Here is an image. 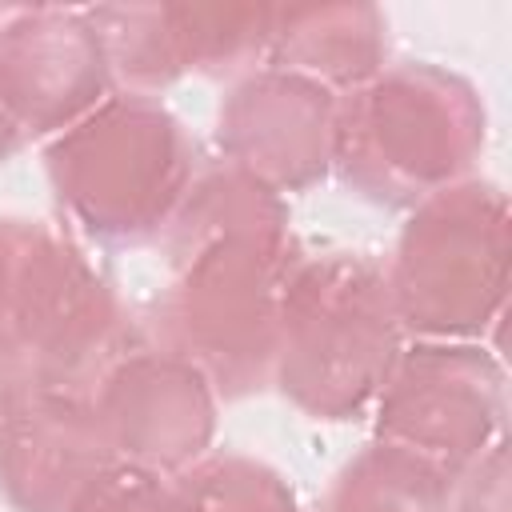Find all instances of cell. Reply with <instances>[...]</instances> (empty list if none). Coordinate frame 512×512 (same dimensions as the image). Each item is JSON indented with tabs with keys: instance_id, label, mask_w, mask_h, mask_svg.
Instances as JSON below:
<instances>
[{
	"instance_id": "1",
	"label": "cell",
	"mask_w": 512,
	"mask_h": 512,
	"mask_svg": "<svg viewBox=\"0 0 512 512\" xmlns=\"http://www.w3.org/2000/svg\"><path fill=\"white\" fill-rule=\"evenodd\" d=\"M404 328L384 268L360 252H324L292 264L280 292L272 380L316 420H348L376 404Z\"/></svg>"
},
{
	"instance_id": "2",
	"label": "cell",
	"mask_w": 512,
	"mask_h": 512,
	"mask_svg": "<svg viewBox=\"0 0 512 512\" xmlns=\"http://www.w3.org/2000/svg\"><path fill=\"white\" fill-rule=\"evenodd\" d=\"M484 148L476 88L428 60L392 64L336 100L332 168L368 200L416 208L460 184Z\"/></svg>"
},
{
	"instance_id": "3",
	"label": "cell",
	"mask_w": 512,
	"mask_h": 512,
	"mask_svg": "<svg viewBox=\"0 0 512 512\" xmlns=\"http://www.w3.org/2000/svg\"><path fill=\"white\" fill-rule=\"evenodd\" d=\"M60 208L104 244L164 236L196 180V144L144 92H112L44 148Z\"/></svg>"
},
{
	"instance_id": "4",
	"label": "cell",
	"mask_w": 512,
	"mask_h": 512,
	"mask_svg": "<svg viewBox=\"0 0 512 512\" xmlns=\"http://www.w3.org/2000/svg\"><path fill=\"white\" fill-rule=\"evenodd\" d=\"M0 336L32 368L36 388L92 396L132 344V320L80 244L44 224L0 216Z\"/></svg>"
},
{
	"instance_id": "5",
	"label": "cell",
	"mask_w": 512,
	"mask_h": 512,
	"mask_svg": "<svg viewBox=\"0 0 512 512\" xmlns=\"http://www.w3.org/2000/svg\"><path fill=\"white\" fill-rule=\"evenodd\" d=\"M300 260L296 240L228 236L172 260L152 304L156 348L188 360L216 396H248L272 380L280 292Z\"/></svg>"
},
{
	"instance_id": "6",
	"label": "cell",
	"mask_w": 512,
	"mask_h": 512,
	"mask_svg": "<svg viewBox=\"0 0 512 512\" xmlns=\"http://www.w3.org/2000/svg\"><path fill=\"white\" fill-rule=\"evenodd\" d=\"M384 280L404 332L416 340L476 344L504 312V192L484 180H460L420 200L396 240Z\"/></svg>"
},
{
	"instance_id": "7",
	"label": "cell",
	"mask_w": 512,
	"mask_h": 512,
	"mask_svg": "<svg viewBox=\"0 0 512 512\" xmlns=\"http://www.w3.org/2000/svg\"><path fill=\"white\" fill-rule=\"evenodd\" d=\"M372 408L376 440L408 448L456 480L500 440L504 372L484 344L416 340L400 348Z\"/></svg>"
},
{
	"instance_id": "8",
	"label": "cell",
	"mask_w": 512,
	"mask_h": 512,
	"mask_svg": "<svg viewBox=\"0 0 512 512\" xmlns=\"http://www.w3.org/2000/svg\"><path fill=\"white\" fill-rule=\"evenodd\" d=\"M112 80L152 96L184 72L228 76L264 60L272 4H96Z\"/></svg>"
},
{
	"instance_id": "9",
	"label": "cell",
	"mask_w": 512,
	"mask_h": 512,
	"mask_svg": "<svg viewBox=\"0 0 512 512\" xmlns=\"http://www.w3.org/2000/svg\"><path fill=\"white\" fill-rule=\"evenodd\" d=\"M112 96L88 8H8L0 20V108L20 136H60Z\"/></svg>"
},
{
	"instance_id": "10",
	"label": "cell",
	"mask_w": 512,
	"mask_h": 512,
	"mask_svg": "<svg viewBox=\"0 0 512 512\" xmlns=\"http://www.w3.org/2000/svg\"><path fill=\"white\" fill-rule=\"evenodd\" d=\"M116 460L180 476L204 460L216 432V392L180 356L132 348L92 392Z\"/></svg>"
},
{
	"instance_id": "11",
	"label": "cell",
	"mask_w": 512,
	"mask_h": 512,
	"mask_svg": "<svg viewBox=\"0 0 512 512\" xmlns=\"http://www.w3.org/2000/svg\"><path fill=\"white\" fill-rule=\"evenodd\" d=\"M216 140L224 164L256 176L272 192H300L328 176L336 152V96L320 84L256 68L220 104Z\"/></svg>"
},
{
	"instance_id": "12",
	"label": "cell",
	"mask_w": 512,
	"mask_h": 512,
	"mask_svg": "<svg viewBox=\"0 0 512 512\" xmlns=\"http://www.w3.org/2000/svg\"><path fill=\"white\" fill-rule=\"evenodd\" d=\"M112 460L92 396L32 388L0 424V492L16 512H68Z\"/></svg>"
},
{
	"instance_id": "13",
	"label": "cell",
	"mask_w": 512,
	"mask_h": 512,
	"mask_svg": "<svg viewBox=\"0 0 512 512\" xmlns=\"http://www.w3.org/2000/svg\"><path fill=\"white\" fill-rule=\"evenodd\" d=\"M388 24L372 4H288L272 8L264 64L304 76L336 100L380 76Z\"/></svg>"
},
{
	"instance_id": "14",
	"label": "cell",
	"mask_w": 512,
	"mask_h": 512,
	"mask_svg": "<svg viewBox=\"0 0 512 512\" xmlns=\"http://www.w3.org/2000/svg\"><path fill=\"white\" fill-rule=\"evenodd\" d=\"M456 480L408 448L372 440L328 488L324 512H452Z\"/></svg>"
},
{
	"instance_id": "15",
	"label": "cell",
	"mask_w": 512,
	"mask_h": 512,
	"mask_svg": "<svg viewBox=\"0 0 512 512\" xmlns=\"http://www.w3.org/2000/svg\"><path fill=\"white\" fill-rule=\"evenodd\" d=\"M184 512H296L292 488L248 456H208L176 476Z\"/></svg>"
},
{
	"instance_id": "16",
	"label": "cell",
	"mask_w": 512,
	"mask_h": 512,
	"mask_svg": "<svg viewBox=\"0 0 512 512\" xmlns=\"http://www.w3.org/2000/svg\"><path fill=\"white\" fill-rule=\"evenodd\" d=\"M68 512H184L176 476H160L124 460H112L72 504Z\"/></svg>"
},
{
	"instance_id": "17",
	"label": "cell",
	"mask_w": 512,
	"mask_h": 512,
	"mask_svg": "<svg viewBox=\"0 0 512 512\" xmlns=\"http://www.w3.org/2000/svg\"><path fill=\"white\" fill-rule=\"evenodd\" d=\"M452 512H508V452L496 440L476 464L456 476Z\"/></svg>"
},
{
	"instance_id": "18",
	"label": "cell",
	"mask_w": 512,
	"mask_h": 512,
	"mask_svg": "<svg viewBox=\"0 0 512 512\" xmlns=\"http://www.w3.org/2000/svg\"><path fill=\"white\" fill-rule=\"evenodd\" d=\"M32 388H36V380H32L28 360L20 356V348H16L8 336H0V424L16 412V404H20Z\"/></svg>"
},
{
	"instance_id": "19",
	"label": "cell",
	"mask_w": 512,
	"mask_h": 512,
	"mask_svg": "<svg viewBox=\"0 0 512 512\" xmlns=\"http://www.w3.org/2000/svg\"><path fill=\"white\" fill-rule=\"evenodd\" d=\"M20 144H24V136H20V128L8 120V112L0 108V164L12 156V152H20Z\"/></svg>"
}]
</instances>
